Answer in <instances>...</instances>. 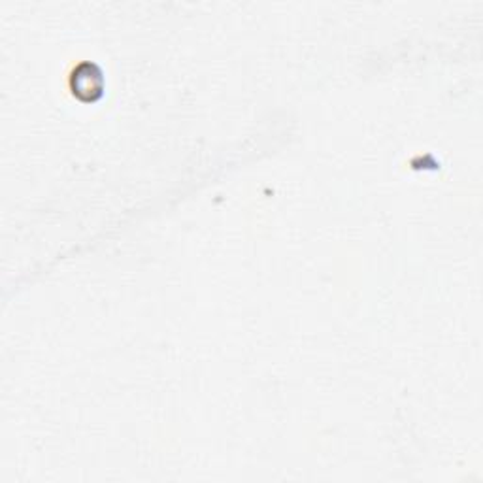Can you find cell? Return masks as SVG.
I'll list each match as a JSON object with an SVG mask.
<instances>
[{
    "label": "cell",
    "instance_id": "6da1fadb",
    "mask_svg": "<svg viewBox=\"0 0 483 483\" xmlns=\"http://www.w3.org/2000/svg\"><path fill=\"white\" fill-rule=\"evenodd\" d=\"M74 78H76V85H80V87H76L78 91H81V83H83V80H85V74H80V72H76L74 74ZM87 81H89V89H91V93L93 91H99L100 89V78L99 76H91V78H87Z\"/></svg>",
    "mask_w": 483,
    "mask_h": 483
}]
</instances>
